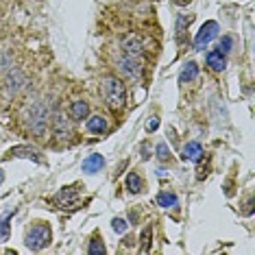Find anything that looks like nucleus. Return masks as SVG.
I'll return each mask as SVG.
<instances>
[{
    "mask_svg": "<svg viewBox=\"0 0 255 255\" xmlns=\"http://www.w3.org/2000/svg\"><path fill=\"white\" fill-rule=\"evenodd\" d=\"M98 92H101L103 103H105L112 112H120V109L127 105V88L120 79H116V77L103 79Z\"/></svg>",
    "mask_w": 255,
    "mask_h": 255,
    "instance_id": "1",
    "label": "nucleus"
},
{
    "mask_svg": "<svg viewBox=\"0 0 255 255\" xmlns=\"http://www.w3.org/2000/svg\"><path fill=\"white\" fill-rule=\"evenodd\" d=\"M50 238H53V234H50V227L44 223H37L33 225L31 229L26 231V247L31 249V251H42L44 247L50 245Z\"/></svg>",
    "mask_w": 255,
    "mask_h": 255,
    "instance_id": "2",
    "label": "nucleus"
},
{
    "mask_svg": "<svg viewBox=\"0 0 255 255\" xmlns=\"http://www.w3.org/2000/svg\"><path fill=\"white\" fill-rule=\"evenodd\" d=\"M46 125H48V109L42 101L33 103L31 109H28V127L35 135H44L46 131Z\"/></svg>",
    "mask_w": 255,
    "mask_h": 255,
    "instance_id": "3",
    "label": "nucleus"
},
{
    "mask_svg": "<svg viewBox=\"0 0 255 255\" xmlns=\"http://www.w3.org/2000/svg\"><path fill=\"white\" fill-rule=\"evenodd\" d=\"M116 68H118V72L123 74L125 79H133V81L140 79L142 70H144L140 57H131V55H123V57H120L118 63H116Z\"/></svg>",
    "mask_w": 255,
    "mask_h": 255,
    "instance_id": "4",
    "label": "nucleus"
},
{
    "mask_svg": "<svg viewBox=\"0 0 255 255\" xmlns=\"http://www.w3.org/2000/svg\"><path fill=\"white\" fill-rule=\"evenodd\" d=\"M218 22H214V20H210V22H205V24L201 26V31L196 33V37H194V48L196 50H203L205 46H210V42L214 37L218 35Z\"/></svg>",
    "mask_w": 255,
    "mask_h": 255,
    "instance_id": "5",
    "label": "nucleus"
},
{
    "mask_svg": "<svg viewBox=\"0 0 255 255\" xmlns=\"http://www.w3.org/2000/svg\"><path fill=\"white\" fill-rule=\"evenodd\" d=\"M4 88H7L9 94H18L20 90L26 88V77L20 68H9L7 79H4Z\"/></svg>",
    "mask_w": 255,
    "mask_h": 255,
    "instance_id": "6",
    "label": "nucleus"
},
{
    "mask_svg": "<svg viewBox=\"0 0 255 255\" xmlns=\"http://www.w3.org/2000/svg\"><path fill=\"white\" fill-rule=\"evenodd\" d=\"M53 203L57 207H77V203H79V192H77V188L74 185H68V188H61L59 192L55 194V199Z\"/></svg>",
    "mask_w": 255,
    "mask_h": 255,
    "instance_id": "7",
    "label": "nucleus"
},
{
    "mask_svg": "<svg viewBox=\"0 0 255 255\" xmlns=\"http://www.w3.org/2000/svg\"><path fill=\"white\" fill-rule=\"evenodd\" d=\"M81 168H83V172H88V175H96L98 170L105 168V157H103L101 153H90L88 157L83 159Z\"/></svg>",
    "mask_w": 255,
    "mask_h": 255,
    "instance_id": "8",
    "label": "nucleus"
},
{
    "mask_svg": "<svg viewBox=\"0 0 255 255\" xmlns=\"http://www.w3.org/2000/svg\"><path fill=\"white\" fill-rule=\"evenodd\" d=\"M53 129H55V135H57V140H68V135H70V123H68V118L63 116L61 112H57L55 114V118H53Z\"/></svg>",
    "mask_w": 255,
    "mask_h": 255,
    "instance_id": "9",
    "label": "nucleus"
},
{
    "mask_svg": "<svg viewBox=\"0 0 255 255\" xmlns=\"http://www.w3.org/2000/svg\"><path fill=\"white\" fill-rule=\"evenodd\" d=\"M85 127H88L90 133H94V135H103L107 129H109V123L105 116L96 114V116H88V123H85Z\"/></svg>",
    "mask_w": 255,
    "mask_h": 255,
    "instance_id": "10",
    "label": "nucleus"
},
{
    "mask_svg": "<svg viewBox=\"0 0 255 255\" xmlns=\"http://www.w3.org/2000/svg\"><path fill=\"white\" fill-rule=\"evenodd\" d=\"M123 50H125V55L142 57V53H144L142 37H137V35H129V37H125V42H123Z\"/></svg>",
    "mask_w": 255,
    "mask_h": 255,
    "instance_id": "11",
    "label": "nucleus"
},
{
    "mask_svg": "<svg viewBox=\"0 0 255 255\" xmlns=\"http://www.w3.org/2000/svg\"><path fill=\"white\" fill-rule=\"evenodd\" d=\"M205 61H207V66H210L214 72H223L225 68H227V57L220 55L218 50H210L207 57H205Z\"/></svg>",
    "mask_w": 255,
    "mask_h": 255,
    "instance_id": "12",
    "label": "nucleus"
},
{
    "mask_svg": "<svg viewBox=\"0 0 255 255\" xmlns=\"http://www.w3.org/2000/svg\"><path fill=\"white\" fill-rule=\"evenodd\" d=\"M181 157L185 161H201V157H203V146H201L199 142H188L183 146V150H181Z\"/></svg>",
    "mask_w": 255,
    "mask_h": 255,
    "instance_id": "13",
    "label": "nucleus"
},
{
    "mask_svg": "<svg viewBox=\"0 0 255 255\" xmlns=\"http://www.w3.org/2000/svg\"><path fill=\"white\" fill-rule=\"evenodd\" d=\"M90 116V105L85 101H72L70 105V118L72 120H83Z\"/></svg>",
    "mask_w": 255,
    "mask_h": 255,
    "instance_id": "14",
    "label": "nucleus"
},
{
    "mask_svg": "<svg viewBox=\"0 0 255 255\" xmlns=\"http://www.w3.org/2000/svg\"><path fill=\"white\" fill-rule=\"evenodd\" d=\"M196 77H199V66H196L194 61H188L183 66L181 74H179V83H192Z\"/></svg>",
    "mask_w": 255,
    "mask_h": 255,
    "instance_id": "15",
    "label": "nucleus"
},
{
    "mask_svg": "<svg viewBox=\"0 0 255 255\" xmlns=\"http://www.w3.org/2000/svg\"><path fill=\"white\" fill-rule=\"evenodd\" d=\"M9 153L13 155V157H26V159L39 161V155H37V150H33V148H26V146H18V148H11Z\"/></svg>",
    "mask_w": 255,
    "mask_h": 255,
    "instance_id": "16",
    "label": "nucleus"
},
{
    "mask_svg": "<svg viewBox=\"0 0 255 255\" xmlns=\"http://www.w3.org/2000/svg\"><path fill=\"white\" fill-rule=\"evenodd\" d=\"M177 203H179V199H177V194H172V192L157 194V205H161V207H177Z\"/></svg>",
    "mask_w": 255,
    "mask_h": 255,
    "instance_id": "17",
    "label": "nucleus"
},
{
    "mask_svg": "<svg viewBox=\"0 0 255 255\" xmlns=\"http://www.w3.org/2000/svg\"><path fill=\"white\" fill-rule=\"evenodd\" d=\"M127 188L131 190V192H140L142 190V179L135 175V172H131L129 177H127Z\"/></svg>",
    "mask_w": 255,
    "mask_h": 255,
    "instance_id": "18",
    "label": "nucleus"
},
{
    "mask_svg": "<svg viewBox=\"0 0 255 255\" xmlns=\"http://www.w3.org/2000/svg\"><path fill=\"white\" fill-rule=\"evenodd\" d=\"M231 46H234V39H231L229 35H225V37H223V39H220V42H218L216 50H218L220 55H225V57H227V53L231 50Z\"/></svg>",
    "mask_w": 255,
    "mask_h": 255,
    "instance_id": "19",
    "label": "nucleus"
},
{
    "mask_svg": "<svg viewBox=\"0 0 255 255\" xmlns=\"http://www.w3.org/2000/svg\"><path fill=\"white\" fill-rule=\"evenodd\" d=\"M127 227H129V223H127L125 218H114L112 220V229L116 231V234H120V236L127 234Z\"/></svg>",
    "mask_w": 255,
    "mask_h": 255,
    "instance_id": "20",
    "label": "nucleus"
},
{
    "mask_svg": "<svg viewBox=\"0 0 255 255\" xmlns=\"http://www.w3.org/2000/svg\"><path fill=\"white\" fill-rule=\"evenodd\" d=\"M88 253H92V255H96V253H105V245H103V240H101V238H94V240L90 242Z\"/></svg>",
    "mask_w": 255,
    "mask_h": 255,
    "instance_id": "21",
    "label": "nucleus"
},
{
    "mask_svg": "<svg viewBox=\"0 0 255 255\" xmlns=\"http://www.w3.org/2000/svg\"><path fill=\"white\" fill-rule=\"evenodd\" d=\"M9 240V220L7 218H0V242Z\"/></svg>",
    "mask_w": 255,
    "mask_h": 255,
    "instance_id": "22",
    "label": "nucleus"
},
{
    "mask_svg": "<svg viewBox=\"0 0 255 255\" xmlns=\"http://www.w3.org/2000/svg\"><path fill=\"white\" fill-rule=\"evenodd\" d=\"M157 159H161V161H168V159H170V153H168L166 142H159V144H157Z\"/></svg>",
    "mask_w": 255,
    "mask_h": 255,
    "instance_id": "23",
    "label": "nucleus"
},
{
    "mask_svg": "<svg viewBox=\"0 0 255 255\" xmlns=\"http://www.w3.org/2000/svg\"><path fill=\"white\" fill-rule=\"evenodd\" d=\"M7 66H9V53H0V74L7 70Z\"/></svg>",
    "mask_w": 255,
    "mask_h": 255,
    "instance_id": "24",
    "label": "nucleus"
},
{
    "mask_svg": "<svg viewBox=\"0 0 255 255\" xmlns=\"http://www.w3.org/2000/svg\"><path fill=\"white\" fill-rule=\"evenodd\" d=\"M157 127H159V118H150L148 123H146V131L150 133V131H155V129H157Z\"/></svg>",
    "mask_w": 255,
    "mask_h": 255,
    "instance_id": "25",
    "label": "nucleus"
},
{
    "mask_svg": "<svg viewBox=\"0 0 255 255\" xmlns=\"http://www.w3.org/2000/svg\"><path fill=\"white\" fill-rule=\"evenodd\" d=\"M2 181H4V170L0 168V185H2Z\"/></svg>",
    "mask_w": 255,
    "mask_h": 255,
    "instance_id": "26",
    "label": "nucleus"
}]
</instances>
